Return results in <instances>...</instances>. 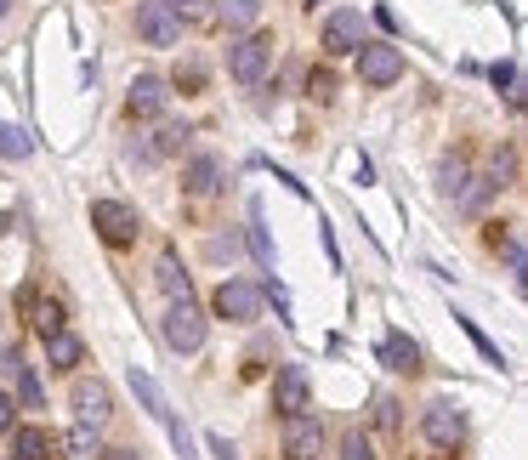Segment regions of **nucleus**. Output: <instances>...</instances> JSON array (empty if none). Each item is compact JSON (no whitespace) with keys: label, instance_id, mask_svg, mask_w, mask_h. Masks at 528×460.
I'll list each match as a JSON object with an SVG mask.
<instances>
[{"label":"nucleus","instance_id":"16","mask_svg":"<svg viewBox=\"0 0 528 460\" xmlns=\"http://www.w3.org/2000/svg\"><path fill=\"white\" fill-rule=\"evenodd\" d=\"M80 358H86V341L74 336V330H57V336H46V364L52 370H80Z\"/></svg>","mask_w":528,"mask_h":460},{"label":"nucleus","instance_id":"13","mask_svg":"<svg viewBox=\"0 0 528 460\" xmlns=\"http://www.w3.org/2000/svg\"><path fill=\"white\" fill-rule=\"evenodd\" d=\"M108 415H114V398H108L103 381H74V421L103 426Z\"/></svg>","mask_w":528,"mask_h":460},{"label":"nucleus","instance_id":"11","mask_svg":"<svg viewBox=\"0 0 528 460\" xmlns=\"http://www.w3.org/2000/svg\"><path fill=\"white\" fill-rule=\"evenodd\" d=\"M222 182H228V160H222V154H194V160L182 165V188L194 199L222 194Z\"/></svg>","mask_w":528,"mask_h":460},{"label":"nucleus","instance_id":"22","mask_svg":"<svg viewBox=\"0 0 528 460\" xmlns=\"http://www.w3.org/2000/svg\"><path fill=\"white\" fill-rule=\"evenodd\" d=\"M182 142H188V125H159L154 131V142H148V148H142V160H154V154H176V148H182Z\"/></svg>","mask_w":528,"mask_h":460},{"label":"nucleus","instance_id":"26","mask_svg":"<svg viewBox=\"0 0 528 460\" xmlns=\"http://www.w3.org/2000/svg\"><path fill=\"white\" fill-rule=\"evenodd\" d=\"M341 460H375V443L364 438V432H358V426H352L347 438H341Z\"/></svg>","mask_w":528,"mask_h":460},{"label":"nucleus","instance_id":"33","mask_svg":"<svg viewBox=\"0 0 528 460\" xmlns=\"http://www.w3.org/2000/svg\"><path fill=\"white\" fill-rule=\"evenodd\" d=\"M375 426H398V404H392V398H375Z\"/></svg>","mask_w":528,"mask_h":460},{"label":"nucleus","instance_id":"20","mask_svg":"<svg viewBox=\"0 0 528 460\" xmlns=\"http://www.w3.org/2000/svg\"><path fill=\"white\" fill-rule=\"evenodd\" d=\"M159 290H165V301H182V296H194V284H188V273H182V262H176L171 250L159 256Z\"/></svg>","mask_w":528,"mask_h":460},{"label":"nucleus","instance_id":"6","mask_svg":"<svg viewBox=\"0 0 528 460\" xmlns=\"http://www.w3.org/2000/svg\"><path fill=\"white\" fill-rule=\"evenodd\" d=\"M421 432L432 449H460V438H466V415H460L455 398H432V404L421 409Z\"/></svg>","mask_w":528,"mask_h":460},{"label":"nucleus","instance_id":"34","mask_svg":"<svg viewBox=\"0 0 528 460\" xmlns=\"http://www.w3.org/2000/svg\"><path fill=\"white\" fill-rule=\"evenodd\" d=\"M205 443H211V455H216V460H239V449H233V443L222 438V432H211Z\"/></svg>","mask_w":528,"mask_h":460},{"label":"nucleus","instance_id":"28","mask_svg":"<svg viewBox=\"0 0 528 460\" xmlns=\"http://www.w3.org/2000/svg\"><path fill=\"white\" fill-rule=\"evenodd\" d=\"M69 455H97V426H86V421L74 426L69 432Z\"/></svg>","mask_w":528,"mask_h":460},{"label":"nucleus","instance_id":"17","mask_svg":"<svg viewBox=\"0 0 528 460\" xmlns=\"http://www.w3.org/2000/svg\"><path fill=\"white\" fill-rule=\"evenodd\" d=\"M375 358H381L387 370H398V375H415V370H421V347H415L409 336H387L381 347H375Z\"/></svg>","mask_w":528,"mask_h":460},{"label":"nucleus","instance_id":"25","mask_svg":"<svg viewBox=\"0 0 528 460\" xmlns=\"http://www.w3.org/2000/svg\"><path fill=\"white\" fill-rule=\"evenodd\" d=\"M455 324H460V330H466V336H472V347H477V353H483V358H489L494 370H500V364H506V353H500V347H494V341L483 336V330H477L472 319H460V313H455Z\"/></svg>","mask_w":528,"mask_h":460},{"label":"nucleus","instance_id":"9","mask_svg":"<svg viewBox=\"0 0 528 460\" xmlns=\"http://www.w3.org/2000/svg\"><path fill=\"white\" fill-rule=\"evenodd\" d=\"M307 404H313L307 370H301V364H279V370H273V409H279V415H301Z\"/></svg>","mask_w":528,"mask_h":460},{"label":"nucleus","instance_id":"30","mask_svg":"<svg viewBox=\"0 0 528 460\" xmlns=\"http://www.w3.org/2000/svg\"><path fill=\"white\" fill-rule=\"evenodd\" d=\"M12 426H18V398L0 387V432H12Z\"/></svg>","mask_w":528,"mask_h":460},{"label":"nucleus","instance_id":"3","mask_svg":"<svg viewBox=\"0 0 528 460\" xmlns=\"http://www.w3.org/2000/svg\"><path fill=\"white\" fill-rule=\"evenodd\" d=\"M91 228H97V239H103L108 250H125V245H137L142 222L125 199H91Z\"/></svg>","mask_w":528,"mask_h":460},{"label":"nucleus","instance_id":"10","mask_svg":"<svg viewBox=\"0 0 528 460\" xmlns=\"http://www.w3.org/2000/svg\"><path fill=\"white\" fill-rule=\"evenodd\" d=\"M364 46V12H352V6H341V12H330L324 18V52L330 57H347Z\"/></svg>","mask_w":528,"mask_h":460},{"label":"nucleus","instance_id":"31","mask_svg":"<svg viewBox=\"0 0 528 460\" xmlns=\"http://www.w3.org/2000/svg\"><path fill=\"white\" fill-rule=\"evenodd\" d=\"M307 91H313L318 103H330V97H335V74H318V69H313V80H307Z\"/></svg>","mask_w":528,"mask_h":460},{"label":"nucleus","instance_id":"8","mask_svg":"<svg viewBox=\"0 0 528 460\" xmlns=\"http://www.w3.org/2000/svg\"><path fill=\"white\" fill-rule=\"evenodd\" d=\"M324 455V421L318 415H284V460H318Z\"/></svg>","mask_w":528,"mask_h":460},{"label":"nucleus","instance_id":"24","mask_svg":"<svg viewBox=\"0 0 528 460\" xmlns=\"http://www.w3.org/2000/svg\"><path fill=\"white\" fill-rule=\"evenodd\" d=\"M12 381H18V404H23V409H46V387H40V375L29 370V364H23Z\"/></svg>","mask_w":528,"mask_h":460},{"label":"nucleus","instance_id":"37","mask_svg":"<svg viewBox=\"0 0 528 460\" xmlns=\"http://www.w3.org/2000/svg\"><path fill=\"white\" fill-rule=\"evenodd\" d=\"M0 239H6V216H0Z\"/></svg>","mask_w":528,"mask_h":460},{"label":"nucleus","instance_id":"23","mask_svg":"<svg viewBox=\"0 0 528 460\" xmlns=\"http://www.w3.org/2000/svg\"><path fill=\"white\" fill-rule=\"evenodd\" d=\"M0 154H6V160H29V154H35V137L18 131V125H0Z\"/></svg>","mask_w":528,"mask_h":460},{"label":"nucleus","instance_id":"32","mask_svg":"<svg viewBox=\"0 0 528 460\" xmlns=\"http://www.w3.org/2000/svg\"><path fill=\"white\" fill-rule=\"evenodd\" d=\"M460 188H466V165H443V194L455 199Z\"/></svg>","mask_w":528,"mask_h":460},{"label":"nucleus","instance_id":"1","mask_svg":"<svg viewBox=\"0 0 528 460\" xmlns=\"http://www.w3.org/2000/svg\"><path fill=\"white\" fill-rule=\"evenodd\" d=\"M159 336H165V347H171V353L188 358V353H199V347H205V336H211V319L194 307V296H182V301H171V307H165Z\"/></svg>","mask_w":528,"mask_h":460},{"label":"nucleus","instance_id":"35","mask_svg":"<svg viewBox=\"0 0 528 460\" xmlns=\"http://www.w3.org/2000/svg\"><path fill=\"white\" fill-rule=\"evenodd\" d=\"M103 460H142V449H103Z\"/></svg>","mask_w":528,"mask_h":460},{"label":"nucleus","instance_id":"36","mask_svg":"<svg viewBox=\"0 0 528 460\" xmlns=\"http://www.w3.org/2000/svg\"><path fill=\"white\" fill-rule=\"evenodd\" d=\"M6 12H12V0H0V18H6Z\"/></svg>","mask_w":528,"mask_h":460},{"label":"nucleus","instance_id":"14","mask_svg":"<svg viewBox=\"0 0 528 460\" xmlns=\"http://www.w3.org/2000/svg\"><path fill=\"white\" fill-rule=\"evenodd\" d=\"M63 443L46 426H12V460H57Z\"/></svg>","mask_w":528,"mask_h":460},{"label":"nucleus","instance_id":"4","mask_svg":"<svg viewBox=\"0 0 528 460\" xmlns=\"http://www.w3.org/2000/svg\"><path fill=\"white\" fill-rule=\"evenodd\" d=\"M262 301H267L262 284L222 279V284H216V296H211V313H216V319H228V324H250V319H262Z\"/></svg>","mask_w":528,"mask_h":460},{"label":"nucleus","instance_id":"27","mask_svg":"<svg viewBox=\"0 0 528 460\" xmlns=\"http://www.w3.org/2000/svg\"><path fill=\"white\" fill-rule=\"evenodd\" d=\"M489 80H494V86H506V97H511V103H523V91H517V86H523V80H517V63H494V69H489Z\"/></svg>","mask_w":528,"mask_h":460},{"label":"nucleus","instance_id":"18","mask_svg":"<svg viewBox=\"0 0 528 460\" xmlns=\"http://www.w3.org/2000/svg\"><path fill=\"white\" fill-rule=\"evenodd\" d=\"M211 12L222 29H256L262 18V0H211Z\"/></svg>","mask_w":528,"mask_h":460},{"label":"nucleus","instance_id":"7","mask_svg":"<svg viewBox=\"0 0 528 460\" xmlns=\"http://www.w3.org/2000/svg\"><path fill=\"white\" fill-rule=\"evenodd\" d=\"M137 40L142 46H182V18L165 0H137Z\"/></svg>","mask_w":528,"mask_h":460},{"label":"nucleus","instance_id":"5","mask_svg":"<svg viewBox=\"0 0 528 460\" xmlns=\"http://www.w3.org/2000/svg\"><path fill=\"white\" fill-rule=\"evenodd\" d=\"M358 80H364V86H398V80H404V52H398V46H392V40H364V46H358Z\"/></svg>","mask_w":528,"mask_h":460},{"label":"nucleus","instance_id":"21","mask_svg":"<svg viewBox=\"0 0 528 460\" xmlns=\"http://www.w3.org/2000/svg\"><path fill=\"white\" fill-rule=\"evenodd\" d=\"M250 256H256V262L267 267V273H273V239H267V222H262V205H250Z\"/></svg>","mask_w":528,"mask_h":460},{"label":"nucleus","instance_id":"19","mask_svg":"<svg viewBox=\"0 0 528 460\" xmlns=\"http://www.w3.org/2000/svg\"><path fill=\"white\" fill-rule=\"evenodd\" d=\"M29 324H35V336H57V330H69V313H63V301H29Z\"/></svg>","mask_w":528,"mask_h":460},{"label":"nucleus","instance_id":"29","mask_svg":"<svg viewBox=\"0 0 528 460\" xmlns=\"http://www.w3.org/2000/svg\"><path fill=\"white\" fill-rule=\"evenodd\" d=\"M165 6H171V12H176L182 23H199L205 12H211V0H165Z\"/></svg>","mask_w":528,"mask_h":460},{"label":"nucleus","instance_id":"15","mask_svg":"<svg viewBox=\"0 0 528 460\" xmlns=\"http://www.w3.org/2000/svg\"><path fill=\"white\" fill-rule=\"evenodd\" d=\"M131 392H137V404L148 409V421H159V426H171L176 415H171V404H165V392L154 387V375L148 370H137V364H131Z\"/></svg>","mask_w":528,"mask_h":460},{"label":"nucleus","instance_id":"12","mask_svg":"<svg viewBox=\"0 0 528 460\" xmlns=\"http://www.w3.org/2000/svg\"><path fill=\"white\" fill-rule=\"evenodd\" d=\"M165 103H171V86H165L159 74H137V80H131V91H125V108H131L137 120L165 114Z\"/></svg>","mask_w":528,"mask_h":460},{"label":"nucleus","instance_id":"2","mask_svg":"<svg viewBox=\"0 0 528 460\" xmlns=\"http://www.w3.org/2000/svg\"><path fill=\"white\" fill-rule=\"evenodd\" d=\"M267 69H273V35H262V29H245V35L228 46V74L239 80V86H262Z\"/></svg>","mask_w":528,"mask_h":460}]
</instances>
